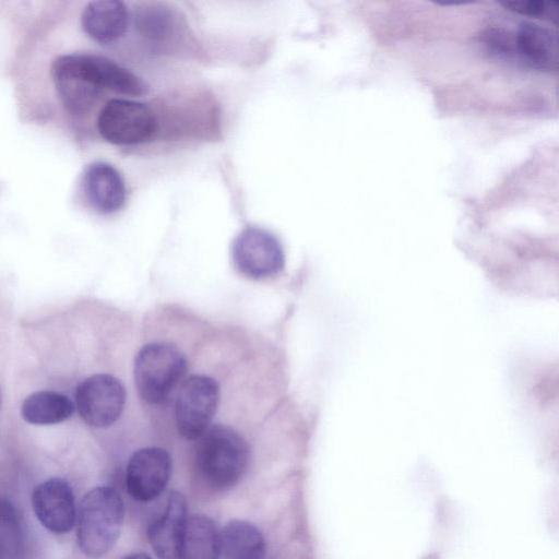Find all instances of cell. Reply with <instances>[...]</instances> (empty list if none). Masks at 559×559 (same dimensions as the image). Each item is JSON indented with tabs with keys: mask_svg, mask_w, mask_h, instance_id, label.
I'll list each match as a JSON object with an SVG mask.
<instances>
[{
	"mask_svg": "<svg viewBox=\"0 0 559 559\" xmlns=\"http://www.w3.org/2000/svg\"><path fill=\"white\" fill-rule=\"evenodd\" d=\"M74 405L68 396L55 391H38L28 395L21 407V415L32 425L48 426L70 418Z\"/></svg>",
	"mask_w": 559,
	"mask_h": 559,
	"instance_id": "17",
	"label": "cell"
},
{
	"mask_svg": "<svg viewBox=\"0 0 559 559\" xmlns=\"http://www.w3.org/2000/svg\"><path fill=\"white\" fill-rule=\"evenodd\" d=\"M124 518L122 498L109 486H97L83 497L78 521V544L91 559L105 556L115 546Z\"/></svg>",
	"mask_w": 559,
	"mask_h": 559,
	"instance_id": "1",
	"label": "cell"
},
{
	"mask_svg": "<svg viewBox=\"0 0 559 559\" xmlns=\"http://www.w3.org/2000/svg\"><path fill=\"white\" fill-rule=\"evenodd\" d=\"M61 60L91 86L123 95L140 96L147 85L118 62L97 53L73 52L59 56Z\"/></svg>",
	"mask_w": 559,
	"mask_h": 559,
	"instance_id": "8",
	"label": "cell"
},
{
	"mask_svg": "<svg viewBox=\"0 0 559 559\" xmlns=\"http://www.w3.org/2000/svg\"><path fill=\"white\" fill-rule=\"evenodd\" d=\"M96 127L107 142L130 145L150 139L157 130V120L145 104L114 98L102 107Z\"/></svg>",
	"mask_w": 559,
	"mask_h": 559,
	"instance_id": "5",
	"label": "cell"
},
{
	"mask_svg": "<svg viewBox=\"0 0 559 559\" xmlns=\"http://www.w3.org/2000/svg\"><path fill=\"white\" fill-rule=\"evenodd\" d=\"M197 464L205 480L216 489H228L245 474L249 445L234 428L214 425L197 439Z\"/></svg>",
	"mask_w": 559,
	"mask_h": 559,
	"instance_id": "2",
	"label": "cell"
},
{
	"mask_svg": "<svg viewBox=\"0 0 559 559\" xmlns=\"http://www.w3.org/2000/svg\"><path fill=\"white\" fill-rule=\"evenodd\" d=\"M126 389L115 377L93 374L76 389L75 402L81 418L95 428L111 426L126 404Z\"/></svg>",
	"mask_w": 559,
	"mask_h": 559,
	"instance_id": "6",
	"label": "cell"
},
{
	"mask_svg": "<svg viewBox=\"0 0 559 559\" xmlns=\"http://www.w3.org/2000/svg\"><path fill=\"white\" fill-rule=\"evenodd\" d=\"M231 257L241 274L255 280L275 275L285 263L283 247L278 239L258 227H248L236 237Z\"/></svg>",
	"mask_w": 559,
	"mask_h": 559,
	"instance_id": "7",
	"label": "cell"
},
{
	"mask_svg": "<svg viewBox=\"0 0 559 559\" xmlns=\"http://www.w3.org/2000/svg\"><path fill=\"white\" fill-rule=\"evenodd\" d=\"M219 402L217 382L204 374H192L180 385L175 403L178 432L188 440L199 439L210 427Z\"/></svg>",
	"mask_w": 559,
	"mask_h": 559,
	"instance_id": "4",
	"label": "cell"
},
{
	"mask_svg": "<svg viewBox=\"0 0 559 559\" xmlns=\"http://www.w3.org/2000/svg\"><path fill=\"white\" fill-rule=\"evenodd\" d=\"M128 8L118 0L88 2L81 14L84 33L94 41L107 45L119 40L129 25Z\"/></svg>",
	"mask_w": 559,
	"mask_h": 559,
	"instance_id": "14",
	"label": "cell"
},
{
	"mask_svg": "<svg viewBox=\"0 0 559 559\" xmlns=\"http://www.w3.org/2000/svg\"><path fill=\"white\" fill-rule=\"evenodd\" d=\"M25 532L19 510L8 498L0 496V558L23 559Z\"/></svg>",
	"mask_w": 559,
	"mask_h": 559,
	"instance_id": "18",
	"label": "cell"
},
{
	"mask_svg": "<svg viewBox=\"0 0 559 559\" xmlns=\"http://www.w3.org/2000/svg\"><path fill=\"white\" fill-rule=\"evenodd\" d=\"M0 405H1V396H0Z\"/></svg>",
	"mask_w": 559,
	"mask_h": 559,
	"instance_id": "22",
	"label": "cell"
},
{
	"mask_svg": "<svg viewBox=\"0 0 559 559\" xmlns=\"http://www.w3.org/2000/svg\"><path fill=\"white\" fill-rule=\"evenodd\" d=\"M170 472L171 460L167 451L157 447L140 449L130 456L127 464V490L134 500L151 501L163 492Z\"/></svg>",
	"mask_w": 559,
	"mask_h": 559,
	"instance_id": "9",
	"label": "cell"
},
{
	"mask_svg": "<svg viewBox=\"0 0 559 559\" xmlns=\"http://www.w3.org/2000/svg\"><path fill=\"white\" fill-rule=\"evenodd\" d=\"M82 188L93 209L103 214L114 213L126 201V186L119 171L105 162H93L82 176Z\"/></svg>",
	"mask_w": 559,
	"mask_h": 559,
	"instance_id": "13",
	"label": "cell"
},
{
	"mask_svg": "<svg viewBox=\"0 0 559 559\" xmlns=\"http://www.w3.org/2000/svg\"><path fill=\"white\" fill-rule=\"evenodd\" d=\"M121 559H152L148 555L146 554H143V552H136V554H131V555H128Z\"/></svg>",
	"mask_w": 559,
	"mask_h": 559,
	"instance_id": "21",
	"label": "cell"
},
{
	"mask_svg": "<svg viewBox=\"0 0 559 559\" xmlns=\"http://www.w3.org/2000/svg\"><path fill=\"white\" fill-rule=\"evenodd\" d=\"M515 62L534 70L551 72L558 68V36L548 27L522 22L513 34Z\"/></svg>",
	"mask_w": 559,
	"mask_h": 559,
	"instance_id": "12",
	"label": "cell"
},
{
	"mask_svg": "<svg viewBox=\"0 0 559 559\" xmlns=\"http://www.w3.org/2000/svg\"><path fill=\"white\" fill-rule=\"evenodd\" d=\"M188 519L185 496L173 491L163 511L151 522L147 531L151 547L159 559H180L181 539Z\"/></svg>",
	"mask_w": 559,
	"mask_h": 559,
	"instance_id": "11",
	"label": "cell"
},
{
	"mask_svg": "<svg viewBox=\"0 0 559 559\" xmlns=\"http://www.w3.org/2000/svg\"><path fill=\"white\" fill-rule=\"evenodd\" d=\"M187 369V358L176 346L164 342L146 344L134 360V383L140 397L151 405L164 403Z\"/></svg>",
	"mask_w": 559,
	"mask_h": 559,
	"instance_id": "3",
	"label": "cell"
},
{
	"mask_svg": "<svg viewBox=\"0 0 559 559\" xmlns=\"http://www.w3.org/2000/svg\"><path fill=\"white\" fill-rule=\"evenodd\" d=\"M33 511L49 532L64 534L76 521V506L71 486L61 478L38 484L32 493Z\"/></svg>",
	"mask_w": 559,
	"mask_h": 559,
	"instance_id": "10",
	"label": "cell"
},
{
	"mask_svg": "<svg viewBox=\"0 0 559 559\" xmlns=\"http://www.w3.org/2000/svg\"><path fill=\"white\" fill-rule=\"evenodd\" d=\"M221 552L226 559H262L265 539L261 531L250 522L229 521L219 533Z\"/></svg>",
	"mask_w": 559,
	"mask_h": 559,
	"instance_id": "15",
	"label": "cell"
},
{
	"mask_svg": "<svg viewBox=\"0 0 559 559\" xmlns=\"http://www.w3.org/2000/svg\"><path fill=\"white\" fill-rule=\"evenodd\" d=\"M221 555L219 533L213 521L204 515L187 519L180 559H218Z\"/></svg>",
	"mask_w": 559,
	"mask_h": 559,
	"instance_id": "16",
	"label": "cell"
},
{
	"mask_svg": "<svg viewBox=\"0 0 559 559\" xmlns=\"http://www.w3.org/2000/svg\"><path fill=\"white\" fill-rule=\"evenodd\" d=\"M135 25L143 37L153 41L169 39L177 26L175 16L168 8L154 4L139 10Z\"/></svg>",
	"mask_w": 559,
	"mask_h": 559,
	"instance_id": "19",
	"label": "cell"
},
{
	"mask_svg": "<svg viewBox=\"0 0 559 559\" xmlns=\"http://www.w3.org/2000/svg\"><path fill=\"white\" fill-rule=\"evenodd\" d=\"M1 559V558H0Z\"/></svg>",
	"mask_w": 559,
	"mask_h": 559,
	"instance_id": "23",
	"label": "cell"
},
{
	"mask_svg": "<svg viewBox=\"0 0 559 559\" xmlns=\"http://www.w3.org/2000/svg\"><path fill=\"white\" fill-rule=\"evenodd\" d=\"M501 4L510 11L539 19L543 21L557 23L558 20V2L544 0H512L503 1Z\"/></svg>",
	"mask_w": 559,
	"mask_h": 559,
	"instance_id": "20",
	"label": "cell"
}]
</instances>
